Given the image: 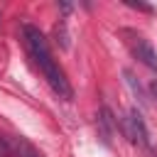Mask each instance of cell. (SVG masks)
Instances as JSON below:
<instances>
[{
    "label": "cell",
    "instance_id": "obj_6",
    "mask_svg": "<svg viewBox=\"0 0 157 157\" xmlns=\"http://www.w3.org/2000/svg\"><path fill=\"white\" fill-rule=\"evenodd\" d=\"M152 91H155V96H157V81H155V83H152Z\"/></svg>",
    "mask_w": 157,
    "mask_h": 157
},
{
    "label": "cell",
    "instance_id": "obj_2",
    "mask_svg": "<svg viewBox=\"0 0 157 157\" xmlns=\"http://www.w3.org/2000/svg\"><path fill=\"white\" fill-rule=\"evenodd\" d=\"M120 34L125 37V44H128V49L132 52V56H135L137 61H142L147 69L157 71V52H155V47H152V44H150L142 34H137V32L123 29Z\"/></svg>",
    "mask_w": 157,
    "mask_h": 157
},
{
    "label": "cell",
    "instance_id": "obj_3",
    "mask_svg": "<svg viewBox=\"0 0 157 157\" xmlns=\"http://www.w3.org/2000/svg\"><path fill=\"white\" fill-rule=\"evenodd\" d=\"M123 132L130 142L135 145H142V147H150V135H147V128H145V120L137 110H130L125 118H123Z\"/></svg>",
    "mask_w": 157,
    "mask_h": 157
},
{
    "label": "cell",
    "instance_id": "obj_5",
    "mask_svg": "<svg viewBox=\"0 0 157 157\" xmlns=\"http://www.w3.org/2000/svg\"><path fill=\"white\" fill-rule=\"evenodd\" d=\"M125 81H128V86L132 88V93H135V96L140 98V103H142V105H147V96H145L142 86H140V83H135V76H132L130 71H125Z\"/></svg>",
    "mask_w": 157,
    "mask_h": 157
},
{
    "label": "cell",
    "instance_id": "obj_4",
    "mask_svg": "<svg viewBox=\"0 0 157 157\" xmlns=\"http://www.w3.org/2000/svg\"><path fill=\"white\" fill-rule=\"evenodd\" d=\"M7 140V145H10V150H12V155L15 157H44L27 137H22V135H10V137H5Z\"/></svg>",
    "mask_w": 157,
    "mask_h": 157
},
{
    "label": "cell",
    "instance_id": "obj_1",
    "mask_svg": "<svg viewBox=\"0 0 157 157\" xmlns=\"http://www.w3.org/2000/svg\"><path fill=\"white\" fill-rule=\"evenodd\" d=\"M22 44L32 59V64L37 66V71L44 76V81L49 83V88L61 98V101H71L74 98V88L64 74V69L59 66V61L52 54V47L47 42V37L39 32V27L34 25H22Z\"/></svg>",
    "mask_w": 157,
    "mask_h": 157
}]
</instances>
